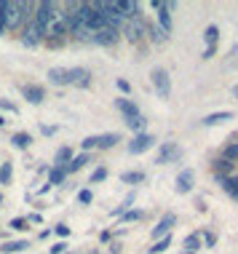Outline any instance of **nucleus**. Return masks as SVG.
Wrapping results in <instances>:
<instances>
[{"instance_id":"f257e3e1","label":"nucleus","mask_w":238,"mask_h":254,"mask_svg":"<svg viewBox=\"0 0 238 254\" xmlns=\"http://www.w3.org/2000/svg\"><path fill=\"white\" fill-rule=\"evenodd\" d=\"M88 70H83V67H51L49 70V83L54 86H70V83H75V86H88Z\"/></svg>"},{"instance_id":"72a5a7b5","label":"nucleus","mask_w":238,"mask_h":254,"mask_svg":"<svg viewBox=\"0 0 238 254\" xmlns=\"http://www.w3.org/2000/svg\"><path fill=\"white\" fill-rule=\"evenodd\" d=\"M11 228H13V230H24V228H27V222H24V219H13Z\"/></svg>"},{"instance_id":"c9c22d12","label":"nucleus","mask_w":238,"mask_h":254,"mask_svg":"<svg viewBox=\"0 0 238 254\" xmlns=\"http://www.w3.org/2000/svg\"><path fill=\"white\" fill-rule=\"evenodd\" d=\"M228 155H230V158H238V142H236V145H230V147H228Z\"/></svg>"},{"instance_id":"b1692460","label":"nucleus","mask_w":238,"mask_h":254,"mask_svg":"<svg viewBox=\"0 0 238 254\" xmlns=\"http://www.w3.org/2000/svg\"><path fill=\"white\" fill-rule=\"evenodd\" d=\"M126 123L134 128V131H142V128H145V118H142V115H137V118H128Z\"/></svg>"},{"instance_id":"5701e85b","label":"nucleus","mask_w":238,"mask_h":254,"mask_svg":"<svg viewBox=\"0 0 238 254\" xmlns=\"http://www.w3.org/2000/svg\"><path fill=\"white\" fill-rule=\"evenodd\" d=\"M166 249H169V236H166V238H161V241H155V246H153L150 252H153V254H163Z\"/></svg>"},{"instance_id":"dca6fc26","label":"nucleus","mask_w":238,"mask_h":254,"mask_svg":"<svg viewBox=\"0 0 238 254\" xmlns=\"http://www.w3.org/2000/svg\"><path fill=\"white\" fill-rule=\"evenodd\" d=\"M115 142H120L118 134H105V136H97V147H113Z\"/></svg>"},{"instance_id":"0eeeda50","label":"nucleus","mask_w":238,"mask_h":254,"mask_svg":"<svg viewBox=\"0 0 238 254\" xmlns=\"http://www.w3.org/2000/svg\"><path fill=\"white\" fill-rule=\"evenodd\" d=\"M67 30V16H64V11H54V16L49 19V24H46V30H43V35H59V32H64Z\"/></svg>"},{"instance_id":"aec40b11","label":"nucleus","mask_w":238,"mask_h":254,"mask_svg":"<svg viewBox=\"0 0 238 254\" xmlns=\"http://www.w3.org/2000/svg\"><path fill=\"white\" fill-rule=\"evenodd\" d=\"M30 136H27V134H16V136H13V145H16L19 150H24V147H30Z\"/></svg>"},{"instance_id":"c756f323","label":"nucleus","mask_w":238,"mask_h":254,"mask_svg":"<svg viewBox=\"0 0 238 254\" xmlns=\"http://www.w3.org/2000/svg\"><path fill=\"white\" fill-rule=\"evenodd\" d=\"M225 188H228L233 195H238V180H225Z\"/></svg>"},{"instance_id":"412c9836","label":"nucleus","mask_w":238,"mask_h":254,"mask_svg":"<svg viewBox=\"0 0 238 254\" xmlns=\"http://www.w3.org/2000/svg\"><path fill=\"white\" fill-rule=\"evenodd\" d=\"M217 35H220V30H217V27H209V30H206V35H203V38H206L209 49H214V43H217Z\"/></svg>"},{"instance_id":"4c0bfd02","label":"nucleus","mask_w":238,"mask_h":254,"mask_svg":"<svg viewBox=\"0 0 238 254\" xmlns=\"http://www.w3.org/2000/svg\"><path fill=\"white\" fill-rule=\"evenodd\" d=\"M62 252H64V244H57V246L51 249V254H62Z\"/></svg>"},{"instance_id":"cd10ccee","label":"nucleus","mask_w":238,"mask_h":254,"mask_svg":"<svg viewBox=\"0 0 238 254\" xmlns=\"http://www.w3.org/2000/svg\"><path fill=\"white\" fill-rule=\"evenodd\" d=\"M67 158H70V147H62V150L57 153V163H59V166H64Z\"/></svg>"},{"instance_id":"423d86ee","label":"nucleus","mask_w":238,"mask_h":254,"mask_svg":"<svg viewBox=\"0 0 238 254\" xmlns=\"http://www.w3.org/2000/svg\"><path fill=\"white\" fill-rule=\"evenodd\" d=\"M57 8H59V5H57V3H51V0H46V3H40V5H38V13H35V27H38L40 32L46 30V24H49V19L54 16V11H57Z\"/></svg>"},{"instance_id":"58836bf2","label":"nucleus","mask_w":238,"mask_h":254,"mask_svg":"<svg viewBox=\"0 0 238 254\" xmlns=\"http://www.w3.org/2000/svg\"><path fill=\"white\" fill-rule=\"evenodd\" d=\"M233 97H236V99H238V86H236V88H233Z\"/></svg>"},{"instance_id":"c85d7f7f","label":"nucleus","mask_w":238,"mask_h":254,"mask_svg":"<svg viewBox=\"0 0 238 254\" xmlns=\"http://www.w3.org/2000/svg\"><path fill=\"white\" fill-rule=\"evenodd\" d=\"M97 147V136H86L83 139V150H94Z\"/></svg>"},{"instance_id":"39448f33","label":"nucleus","mask_w":238,"mask_h":254,"mask_svg":"<svg viewBox=\"0 0 238 254\" xmlns=\"http://www.w3.org/2000/svg\"><path fill=\"white\" fill-rule=\"evenodd\" d=\"M177 158H182V147L177 142H163L158 155H155V163H169V161H177Z\"/></svg>"},{"instance_id":"f704fd0d","label":"nucleus","mask_w":238,"mask_h":254,"mask_svg":"<svg viewBox=\"0 0 238 254\" xmlns=\"http://www.w3.org/2000/svg\"><path fill=\"white\" fill-rule=\"evenodd\" d=\"M153 38L161 43V40H166V32H163V30H153Z\"/></svg>"},{"instance_id":"a211bd4d","label":"nucleus","mask_w":238,"mask_h":254,"mask_svg":"<svg viewBox=\"0 0 238 254\" xmlns=\"http://www.w3.org/2000/svg\"><path fill=\"white\" fill-rule=\"evenodd\" d=\"M64 174H67V171H64V166H57V169L51 171V177H49V185H59V182L64 180Z\"/></svg>"},{"instance_id":"f03ea898","label":"nucleus","mask_w":238,"mask_h":254,"mask_svg":"<svg viewBox=\"0 0 238 254\" xmlns=\"http://www.w3.org/2000/svg\"><path fill=\"white\" fill-rule=\"evenodd\" d=\"M24 11H27L24 3H13V0L0 3V32H3V30H13V27L22 22Z\"/></svg>"},{"instance_id":"393cba45","label":"nucleus","mask_w":238,"mask_h":254,"mask_svg":"<svg viewBox=\"0 0 238 254\" xmlns=\"http://www.w3.org/2000/svg\"><path fill=\"white\" fill-rule=\"evenodd\" d=\"M0 182H3V185H8V182H11V163L0 166Z\"/></svg>"},{"instance_id":"1a4fd4ad","label":"nucleus","mask_w":238,"mask_h":254,"mask_svg":"<svg viewBox=\"0 0 238 254\" xmlns=\"http://www.w3.org/2000/svg\"><path fill=\"white\" fill-rule=\"evenodd\" d=\"M94 43H99V46H113L115 40H118V30L115 27H102L99 32H94L91 35Z\"/></svg>"},{"instance_id":"4468645a","label":"nucleus","mask_w":238,"mask_h":254,"mask_svg":"<svg viewBox=\"0 0 238 254\" xmlns=\"http://www.w3.org/2000/svg\"><path fill=\"white\" fill-rule=\"evenodd\" d=\"M24 97L32 102V105H40L43 102V88L40 86H24Z\"/></svg>"},{"instance_id":"9d476101","label":"nucleus","mask_w":238,"mask_h":254,"mask_svg":"<svg viewBox=\"0 0 238 254\" xmlns=\"http://www.w3.org/2000/svg\"><path fill=\"white\" fill-rule=\"evenodd\" d=\"M174 225H177V217H174V214H166V217H163L158 225H155L153 238H158V241H161V238H166V236H169V230H172Z\"/></svg>"},{"instance_id":"a878e982","label":"nucleus","mask_w":238,"mask_h":254,"mask_svg":"<svg viewBox=\"0 0 238 254\" xmlns=\"http://www.w3.org/2000/svg\"><path fill=\"white\" fill-rule=\"evenodd\" d=\"M198 246H201V238L198 236H190L187 241H185V249H190V252H195Z\"/></svg>"},{"instance_id":"ddd939ff","label":"nucleus","mask_w":238,"mask_h":254,"mask_svg":"<svg viewBox=\"0 0 238 254\" xmlns=\"http://www.w3.org/2000/svg\"><path fill=\"white\" fill-rule=\"evenodd\" d=\"M115 8L120 11V16H137L139 3H134V0H118V3H115Z\"/></svg>"},{"instance_id":"20e7f679","label":"nucleus","mask_w":238,"mask_h":254,"mask_svg":"<svg viewBox=\"0 0 238 254\" xmlns=\"http://www.w3.org/2000/svg\"><path fill=\"white\" fill-rule=\"evenodd\" d=\"M153 8H155V13H158L161 30L169 35V32H172V5L163 3V0H153Z\"/></svg>"},{"instance_id":"6ab92c4d","label":"nucleus","mask_w":238,"mask_h":254,"mask_svg":"<svg viewBox=\"0 0 238 254\" xmlns=\"http://www.w3.org/2000/svg\"><path fill=\"white\" fill-rule=\"evenodd\" d=\"M142 180H145V174H142V171H128V174H123V182H128V185H137Z\"/></svg>"},{"instance_id":"f3484780","label":"nucleus","mask_w":238,"mask_h":254,"mask_svg":"<svg viewBox=\"0 0 238 254\" xmlns=\"http://www.w3.org/2000/svg\"><path fill=\"white\" fill-rule=\"evenodd\" d=\"M86 161H88V155H78V158H75V161H72V163H64V171H67V174H70V171H78V169L83 166Z\"/></svg>"},{"instance_id":"7ed1b4c3","label":"nucleus","mask_w":238,"mask_h":254,"mask_svg":"<svg viewBox=\"0 0 238 254\" xmlns=\"http://www.w3.org/2000/svg\"><path fill=\"white\" fill-rule=\"evenodd\" d=\"M150 78H153V86H155V91H158V97L166 99L169 91H172V80H169V72L163 70V67H155V70L150 72Z\"/></svg>"},{"instance_id":"bb28decb","label":"nucleus","mask_w":238,"mask_h":254,"mask_svg":"<svg viewBox=\"0 0 238 254\" xmlns=\"http://www.w3.org/2000/svg\"><path fill=\"white\" fill-rule=\"evenodd\" d=\"M3 249H5V252H22V249H27V241H16V244H5Z\"/></svg>"},{"instance_id":"9b49d317","label":"nucleus","mask_w":238,"mask_h":254,"mask_svg":"<svg viewBox=\"0 0 238 254\" xmlns=\"http://www.w3.org/2000/svg\"><path fill=\"white\" fill-rule=\"evenodd\" d=\"M193 190V171H182L177 177V193H190Z\"/></svg>"},{"instance_id":"6e6552de","label":"nucleus","mask_w":238,"mask_h":254,"mask_svg":"<svg viewBox=\"0 0 238 254\" xmlns=\"http://www.w3.org/2000/svg\"><path fill=\"white\" fill-rule=\"evenodd\" d=\"M155 145V136H150V134H137L134 136V142L128 145V153L131 155H139V153H145V150H150Z\"/></svg>"},{"instance_id":"2eb2a0df","label":"nucleus","mask_w":238,"mask_h":254,"mask_svg":"<svg viewBox=\"0 0 238 254\" xmlns=\"http://www.w3.org/2000/svg\"><path fill=\"white\" fill-rule=\"evenodd\" d=\"M230 118H233V113H230V110H225V113L206 115V118H203V123H206V126H217V123H225V121H230Z\"/></svg>"},{"instance_id":"4be33fe9","label":"nucleus","mask_w":238,"mask_h":254,"mask_svg":"<svg viewBox=\"0 0 238 254\" xmlns=\"http://www.w3.org/2000/svg\"><path fill=\"white\" fill-rule=\"evenodd\" d=\"M142 35V24H139V19H137V22H131V24H128V38H131V40H137Z\"/></svg>"},{"instance_id":"f8f14e48","label":"nucleus","mask_w":238,"mask_h":254,"mask_svg":"<svg viewBox=\"0 0 238 254\" xmlns=\"http://www.w3.org/2000/svg\"><path fill=\"white\" fill-rule=\"evenodd\" d=\"M115 107L126 115V121L128 118H137V115H139V110H137V105H134L131 99H118V102H115Z\"/></svg>"},{"instance_id":"e433bc0d","label":"nucleus","mask_w":238,"mask_h":254,"mask_svg":"<svg viewBox=\"0 0 238 254\" xmlns=\"http://www.w3.org/2000/svg\"><path fill=\"white\" fill-rule=\"evenodd\" d=\"M0 107H3V110H8V113H16V107H13V105H8L5 99H0Z\"/></svg>"},{"instance_id":"473e14b6","label":"nucleus","mask_w":238,"mask_h":254,"mask_svg":"<svg viewBox=\"0 0 238 254\" xmlns=\"http://www.w3.org/2000/svg\"><path fill=\"white\" fill-rule=\"evenodd\" d=\"M57 236L67 238V236H70V228H67V225H57Z\"/></svg>"},{"instance_id":"7c9ffc66","label":"nucleus","mask_w":238,"mask_h":254,"mask_svg":"<svg viewBox=\"0 0 238 254\" xmlns=\"http://www.w3.org/2000/svg\"><path fill=\"white\" fill-rule=\"evenodd\" d=\"M78 201H80V203H91V190H80Z\"/></svg>"},{"instance_id":"2f4dec72","label":"nucleus","mask_w":238,"mask_h":254,"mask_svg":"<svg viewBox=\"0 0 238 254\" xmlns=\"http://www.w3.org/2000/svg\"><path fill=\"white\" fill-rule=\"evenodd\" d=\"M105 174H107L105 169H97V171H94V177H91V182H102V180H105Z\"/></svg>"}]
</instances>
